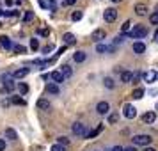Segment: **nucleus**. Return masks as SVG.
Instances as JSON below:
<instances>
[{"label":"nucleus","instance_id":"obj_1","mask_svg":"<svg viewBox=\"0 0 158 151\" xmlns=\"http://www.w3.org/2000/svg\"><path fill=\"white\" fill-rule=\"evenodd\" d=\"M2 84H4V89H6V93H11V91H15V77H13L11 73H6V75H2Z\"/></svg>","mask_w":158,"mask_h":151},{"label":"nucleus","instance_id":"obj_2","mask_svg":"<svg viewBox=\"0 0 158 151\" xmlns=\"http://www.w3.org/2000/svg\"><path fill=\"white\" fill-rule=\"evenodd\" d=\"M128 36L133 37V39H135V37H144V36H148V29H146L144 25H135V27L128 32Z\"/></svg>","mask_w":158,"mask_h":151},{"label":"nucleus","instance_id":"obj_3","mask_svg":"<svg viewBox=\"0 0 158 151\" xmlns=\"http://www.w3.org/2000/svg\"><path fill=\"white\" fill-rule=\"evenodd\" d=\"M151 141H153V139H151L149 135H146V133H140V135L133 137V144H137V146H146V148H148L151 144Z\"/></svg>","mask_w":158,"mask_h":151},{"label":"nucleus","instance_id":"obj_4","mask_svg":"<svg viewBox=\"0 0 158 151\" xmlns=\"http://www.w3.org/2000/svg\"><path fill=\"white\" fill-rule=\"evenodd\" d=\"M123 115L126 117V119H133L137 115V108L133 107V105H130V103H126L124 107H123Z\"/></svg>","mask_w":158,"mask_h":151},{"label":"nucleus","instance_id":"obj_5","mask_svg":"<svg viewBox=\"0 0 158 151\" xmlns=\"http://www.w3.org/2000/svg\"><path fill=\"white\" fill-rule=\"evenodd\" d=\"M103 18H105V22H108V23L115 22V18H117V11H115L114 7L105 9V11H103Z\"/></svg>","mask_w":158,"mask_h":151},{"label":"nucleus","instance_id":"obj_6","mask_svg":"<svg viewBox=\"0 0 158 151\" xmlns=\"http://www.w3.org/2000/svg\"><path fill=\"white\" fill-rule=\"evenodd\" d=\"M142 78H144V82L153 84V82H156V80H158V73L153 71V69H149V71H146V73L142 75Z\"/></svg>","mask_w":158,"mask_h":151},{"label":"nucleus","instance_id":"obj_7","mask_svg":"<svg viewBox=\"0 0 158 151\" xmlns=\"http://www.w3.org/2000/svg\"><path fill=\"white\" fill-rule=\"evenodd\" d=\"M71 130H73V133L75 135H85L87 132H85V124L84 123H75L71 126Z\"/></svg>","mask_w":158,"mask_h":151},{"label":"nucleus","instance_id":"obj_8","mask_svg":"<svg viewBox=\"0 0 158 151\" xmlns=\"http://www.w3.org/2000/svg\"><path fill=\"white\" fill-rule=\"evenodd\" d=\"M108 110H110V105H108L107 101H100V103H98V105H96V112H98V114H108Z\"/></svg>","mask_w":158,"mask_h":151},{"label":"nucleus","instance_id":"obj_9","mask_svg":"<svg viewBox=\"0 0 158 151\" xmlns=\"http://www.w3.org/2000/svg\"><path fill=\"white\" fill-rule=\"evenodd\" d=\"M105 36H107V34H105V30H103V29H96L93 32V36H91V37H93L96 43H100V41H103V39H105Z\"/></svg>","mask_w":158,"mask_h":151},{"label":"nucleus","instance_id":"obj_10","mask_svg":"<svg viewBox=\"0 0 158 151\" xmlns=\"http://www.w3.org/2000/svg\"><path fill=\"white\" fill-rule=\"evenodd\" d=\"M155 119H156V114H155V112H146V114L142 115V121L148 123V124L155 123Z\"/></svg>","mask_w":158,"mask_h":151},{"label":"nucleus","instance_id":"obj_11","mask_svg":"<svg viewBox=\"0 0 158 151\" xmlns=\"http://www.w3.org/2000/svg\"><path fill=\"white\" fill-rule=\"evenodd\" d=\"M27 75H29V68H20V69H16V71L13 73L15 78H23V77H27Z\"/></svg>","mask_w":158,"mask_h":151},{"label":"nucleus","instance_id":"obj_12","mask_svg":"<svg viewBox=\"0 0 158 151\" xmlns=\"http://www.w3.org/2000/svg\"><path fill=\"white\" fill-rule=\"evenodd\" d=\"M0 44L6 48V50H11L13 48V43H11V39L7 36H0Z\"/></svg>","mask_w":158,"mask_h":151},{"label":"nucleus","instance_id":"obj_13","mask_svg":"<svg viewBox=\"0 0 158 151\" xmlns=\"http://www.w3.org/2000/svg\"><path fill=\"white\" fill-rule=\"evenodd\" d=\"M133 80V73L131 71H123L121 73V82H124V84H130Z\"/></svg>","mask_w":158,"mask_h":151},{"label":"nucleus","instance_id":"obj_14","mask_svg":"<svg viewBox=\"0 0 158 151\" xmlns=\"http://www.w3.org/2000/svg\"><path fill=\"white\" fill-rule=\"evenodd\" d=\"M50 77H52V80H53V82H57V86L60 84V82H64V75H62L60 71H53Z\"/></svg>","mask_w":158,"mask_h":151},{"label":"nucleus","instance_id":"obj_15","mask_svg":"<svg viewBox=\"0 0 158 151\" xmlns=\"http://www.w3.org/2000/svg\"><path fill=\"white\" fill-rule=\"evenodd\" d=\"M46 93H50V94H59V93H60V89H59L57 84H46Z\"/></svg>","mask_w":158,"mask_h":151},{"label":"nucleus","instance_id":"obj_16","mask_svg":"<svg viewBox=\"0 0 158 151\" xmlns=\"http://www.w3.org/2000/svg\"><path fill=\"white\" fill-rule=\"evenodd\" d=\"M133 52H135V53H144V52H146V44L140 43V41L133 43Z\"/></svg>","mask_w":158,"mask_h":151},{"label":"nucleus","instance_id":"obj_17","mask_svg":"<svg viewBox=\"0 0 158 151\" xmlns=\"http://www.w3.org/2000/svg\"><path fill=\"white\" fill-rule=\"evenodd\" d=\"M135 13L139 16H144L146 13H148V6H144V4H137L135 6Z\"/></svg>","mask_w":158,"mask_h":151},{"label":"nucleus","instance_id":"obj_18","mask_svg":"<svg viewBox=\"0 0 158 151\" xmlns=\"http://www.w3.org/2000/svg\"><path fill=\"white\" fill-rule=\"evenodd\" d=\"M85 59H87L85 52H77V53L73 55V61H75V62H84Z\"/></svg>","mask_w":158,"mask_h":151},{"label":"nucleus","instance_id":"obj_19","mask_svg":"<svg viewBox=\"0 0 158 151\" xmlns=\"http://www.w3.org/2000/svg\"><path fill=\"white\" fill-rule=\"evenodd\" d=\"M6 139L16 141V139H18V133H16V130H15V128H7V130H6Z\"/></svg>","mask_w":158,"mask_h":151},{"label":"nucleus","instance_id":"obj_20","mask_svg":"<svg viewBox=\"0 0 158 151\" xmlns=\"http://www.w3.org/2000/svg\"><path fill=\"white\" fill-rule=\"evenodd\" d=\"M96 52H98V53H105V52H112V46H107V44H101V43H98V44H96Z\"/></svg>","mask_w":158,"mask_h":151},{"label":"nucleus","instance_id":"obj_21","mask_svg":"<svg viewBox=\"0 0 158 151\" xmlns=\"http://www.w3.org/2000/svg\"><path fill=\"white\" fill-rule=\"evenodd\" d=\"M62 39H64L66 44H75V43H77V37L73 36V34H69V32H68V34H64V37H62Z\"/></svg>","mask_w":158,"mask_h":151},{"label":"nucleus","instance_id":"obj_22","mask_svg":"<svg viewBox=\"0 0 158 151\" xmlns=\"http://www.w3.org/2000/svg\"><path fill=\"white\" fill-rule=\"evenodd\" d=\"M37 107L41 108V110H48V108H50V101L41 98V100H37Z\"/></svg>","mask_w":158,"mask_h":151},{"label":"nucleus","instance_id":"obj_23","mask_svg":"<svg viewBox=\"0 0 158 151\" xmlns=\"http://www.w3.org/2000/svg\"><path fill=\"white\" fill-rule=\"evenodd\" d=\"M101 130H103V124H100V126H98L96 130H93V132H89V133H85V139H93V137H96V135H98V133L101 132Z\"/></svg>","mask_w":158,"mask_h":151},{"label":"nucleus","instance_id":"obj_24","mask_svg":"<svg viewBox=\"0 0 158 151\" xmlns=\"http://www.w3.org/2000/svg\"><path fill=\"white\" fill-rule=\"evenodd\" d=\"M60 73L64 75V78H68V77H71V75H73L71 68H69V66H68V64H64V66H62V69H60Z\"/></svg>","mask_w":158,"mask_h":151},{"label":"nucleus","instance_id":"obj_25","mask_svg":"<svg viewBox=\"0 0 158 151\" xmlns=\"http://www.w3.org/2000/svg\"><path fill=\"white\" fill-rule=\"evenodd\" d=\"M18 91H20V94H27L29 93V86H27L25 82H20V84H18Z\"/></svg>","mask_w":158,"mask_h":151},{"label":"nucleus","instance_id":"obj_26","mask_svg":"<svg viewBox=\"0 0 158 151\" xmlns=\"http://www.w3.org/2000/svg\"><path fill=\"white\" fill-rule=\"evenodd\" d=\"M131 96H133L135 100H140V98H142V96H144V89H140V87H139V89H135V91H133V94H131Z\"/></svg>","mask_w":158,"mask_h":151},{"label":"nucleus","instance_id":"obj_27","mask_svg":"<svg viewBox=\"0 0 158 151\" xmlns=\"http://www.w3.org/2000/svg\"><path fill=\"white\" fill-rule=\"evenodd\" d=\"M4 15L9 16V18H13V16L16 18V16L20 15V11H16V9H9V11H4Z\"/></svg>","mask_w":158,"mask_h":151},{"label":"nucleus","instance_id":"obj_28","mask_svg":"<svg viewBox=\"0 0 158 151\" xmlns=\"http://www.w3.org/2000/svg\"><path fill=\"white\" fill-rule=\"evenodd\" d=\"M103 84H105V87H107V89H114V80L110 78V77H107V78L103 80Z\"/></svg>","mask_w":158,"mask_h":151},{"label":"nucleus","instance_id":"obj_29","mask_svg":"<svg viewBox=\"0 0 158 151\" xmlns=\"http://www.w3.org/2000/svg\"><path fill=\"white\" fill-rule=\"evenodd\" d=\"M82 16H84L82 15V11H75V13L71 15V20L73 22H78V20H82Z\"/></svg>","mask_w":158,"mask_h":151},{"label":"nucleus","instance_id":"obj_30","mask_svg":"<svg viewBox=\"0 0 158 151\" xmlns=\"http://www.w3.org/2000/svg\"><path fill=\"white\" fill-rule=\"evenodd\" d=\"M13 50L18 52V53H25V52H27V48H25V46H22V44H13Z\"/></svg>","mask_w":158,"mask_h":151},{"label":"nucleus","instance_id":"obj_31","mask_svg":"<svg viewBox=\"0 0 158 151\" xmlns=\"http://www.w3.org/2000/svg\"><path fill=\"white\" fill-rule=\"evenodd\" d=\"M11 101H13L15 105H25V100H22L20 96H13V98H11Z\"/></svg>","mask_w":158,"mask_h":151},{"label":"nucleus","instance_id":"obj_32","mask_svg":"<svg viewBox=\"0 0 158 151\" xmlns=\"http://www.w3.org/2000/svg\"><path fill=\"white\" fill-rule=\"evenodd\" d=\"M119 121V114H110L108 115V123L110 124H114V123H117Z\"/></svg>","mask_w":158,"mask_h":151},{"label":"nucleus","instance_id":"obj_33","mask_svg":"<svg viewBox=\"0 0 158 151\" xmlns=\"http://www.w3.org/2000/svg\"><path fill=\"white\" fill-rule=\"evenodd\" d=\"M149 22L153 23V25H158V11H156V13H153V15L149 16Z\"/></svg>","mask_w":158,"mask_h":151},{"label":"nucleus","instance_id":"obj_34","mask_svg":"<svg viewBox=\"0 0 158 151\" xmlns=\"http://www.w3.org/2000/svg\"><path fill=\"white\" fill-rule=\"evenodd\" d=\"M32 18H34V13H32V11H27L25 16H23V22H30Z\"/></svg>","mask_w":158,"mask_h":151},{"label":"nucleus","instance_id":"obj_35","mask_svg":"<svg viewBox=\"0 0 158 151\" xmlns=\"http://www.w3.org/2000/svg\"><path fill=\"white\" fill-rule=\"evenodd\" d=\"M30 48H32V50H37V48H39V41H37V39H30Z\"/></svg>","mask_w":158,"mask_h":151},{"label":"nucleus","instance_id":"obj_36","mask_svg":"<svg viewBox=\"0 0 158 151\" xmlns=\"http://www.w3.org/2000/svg\"><path fill=\"white\" fill-rule=\"evenodd\" d=\"M52 151H66V148L60 146V144H53V146H52Z\"/></svg>","mask_w":158,"mask_h":151},{"label":"nucleus","instance_id":"obj_37","mask_svg":"<svg viewBox=\"0 0 158 151\" xmlns=\"http://www.w3.org/2000/svg\"><path fill=\"white\" fill-rule=\"evenodd\" d=\"M130 25H131V22H130V20H128V22H124V23H123V27H121V30H123V32H128Z\"/></svg>","mask_w":158,"mask_h":151},{"label":"nucleus","instance_id":"obj_38","mask_svg":"<svg viewBox=\"0 0 158 151\" xmlns=\"http://www.w3.org/2000/svg\"><path fill=\"white\" fill-rule=\"evenodd\" d=\"M39 6H41L43 9H52L50 4H48V0H39Z\"/></svg>","mask_w":158,"mask_h":151},{"label":"nucleus","instance_id":"obj_39","mask_svg":"<svg viewBox=\"0 0 158 151\" xmlns=\"http://www.w3.org/2000/svg\"><path fill=\"white\" fill-rule=\"evenodd\" d=\"M53 48H55L53 44H46V46H44V48H43V53H50V52L53 50Z\"/></svg>","mask_w":158,"mask_h":151},{"label":"nucleus","instance_id":"obj_40","mask_svg":"<svg viewBox=\"0 0 158 151\" xmlns=\"http://www.w3.org/2000/svg\"><path fill=\"white\" fill-rule=\"evenodd\" d=\"M57 141H59V144H60V146H66V144L69 142V141H68V139H66V137H59Z\"/></svg>","mask_w":158,"mask_h":151},{"label":"nucleus","instance_id":"obj_41","mask_svg":"<svg viewBox=\"0 0 158 151\" xmlns=\"http://www.w3.org/2000/svg\"><path fill=\"white\" fill-rule=\"evenodd\" d=\"M6 149V139H0V151Z\"/></svg>","mask_w":158,"mask_h":151},{"label":"nucleus","instance_id":"obj_42","mask_svg":"<svg viewBox=\"0 0 158 151\" xmlns=\"http://www.w3.org/2000/svg\"><path fill=\"white\" fill-rule=\"evenodd\" d=\"M37 32H39L41 36H48V30H46V29H39V30H37Z\"/></svg>","mask_w":158,"mask_h":151},{"label":"nucleus","instance_id":"obj_43","mask_svg":"<svg viewBox=\"0 0 158 151\" xmlns=\"http://www.w3.org/2000/svg\"><path fill=\"white\" fill-rule=\"evenodd\" d=\"M77 0H64V6H73Z\"/></svg>","mask_w":158,"mask_h":151},{"label":"nucleus","instance_id":"obj_44","mask_svg":"<svg viewBox=\"0 0 158 151\" xmlns=\"http://www.w3.org/2000/svg\"><path fill=\"white\" fill-rule=\"evenodd\" d=\"M124 41V36H117L115 37V43H123Z\"/></svg>","mask_w":158,"mask_h":151},{"label":"nucleus","instance_id":"obj_45","mask_svg":"<svg viewBox=\"0 0 158 151\" xmlns=\"http://www.w3.org/2000/svg\"><path fill=\"white\" fill-rule=\"evenodd\" d=\"M112 151H124V148H121V146H114Z\"/></svg>","mask_w":158,"mask_h":151},{"label":"nucleus","instance_id":"obj_46","mask_svg":"<svg viewBox=\"0 0 158 151\" xmlns=\"http://www.w3.org/2000/svg\"><path fill=\"white\" fill-rule=\"evenodd\" d=\"M48 4H50V7H52V9L55 7V0H48Z\"/></svg>","mask_w":158,"mask_h":151},{"label":"nucleus","instance_id":"obj_47","mask_svg":"<svg viewBox=\"0 0 158 151\" xmlns=\"http://www.w3.org/2000/svg\"><path fill=\"white\" fill-rule=\"evenodd\" d=\"M6 4H7V6H13V0H6Z\"/></svg>","mask_w":158,"mask_h":151},{"label":"nucleus","instance_id":"obj_48","mask_svg":"<svg viewBox=\"0 0 158 151\" xmlns=\"http://www.w3.org/2000/svg\"><path fill=\"white\" fill-rule=\"evenodd\" d=\"M124 151H137V149H135V148H126Z\"/></svg>","mask_w":158,"mask_h":151},{"label":"nucleus","instance_id":"obj_49","mask_svg":"<svg viewBox=\"0 0 158 151\" xmlns=\"http://www.w3.org/2000/svg\"><path fill=\"white\" fill-rule=\"evenodd\" d=\"M144 151H156V149H153V148H146Z\"/></svg>","mask_w":158,"mask_h":151},{"label":"nucleus","instance_id":"obj_50","mask_svg":"<svg viewBox=\"0 0 158 151\" xmlns=\"http://www.w3.org/2000/svg\"><path fill=\"white\" fill-rule=\"evenodd\" d=\"M2 16H4V11H2V9H0V18H2Z\"/></svg>","mask_w":158,"mask_h":151},{"label":"nucleus","instance_id":"obj_51","mask_svg":"<svg viewBox=\"0 0 158 151\" xmlns=\"http://www.w3.org/2000/svg\"><path fill=\"white\" fill-rule=\"evenodd\" d=\"M110 2H121V0H110Z\"/></svg>","mask_w":158,"mask_h":151},{"label":"nucleus","instance_id":"obj_52","mask_svg":"<svg viewBox=\"0 0 158 151\" xmlns=\"http://www.w3.org/2000/svg\"><path fill=\"white\" fill-rule=\"evenodd\" d=\"M156 110H158V103H156Z\"/></svg>","mask_w":158,"mask_h":151}]
</instances>
